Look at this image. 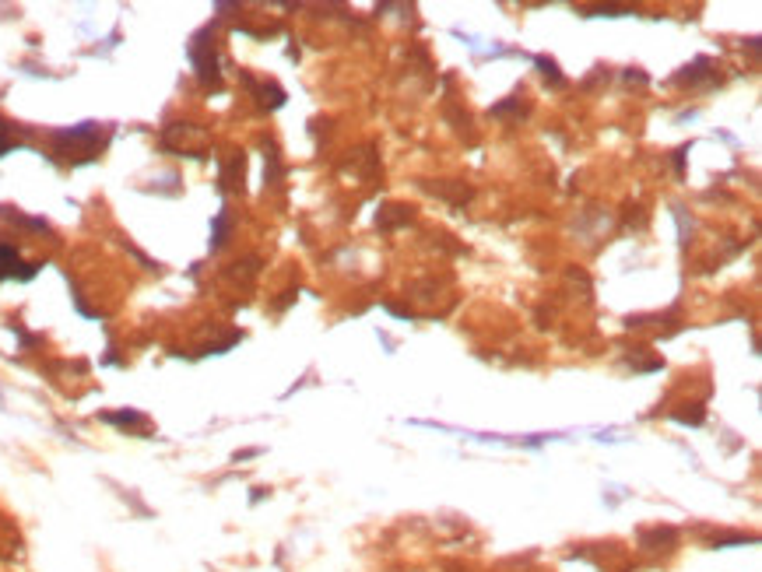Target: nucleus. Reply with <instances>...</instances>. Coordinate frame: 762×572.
Segmentation results:
<instances>
[{
  "label": "nucleus",
  "instance_id": "obj_1",
  "mask_svg": "<svg viewBox=\"0 0 762 572\" xmlns=\"http://www.w3.org/2000/svg\"><path fill=\"white\" fill-rule=\"evenodd\" d=\"M15 148V137H11V123L8 120H0V155L4 151H11Z\"/></svg>",
  "mask_w": 762,
  "mask_h": 572
}]
</instances>
